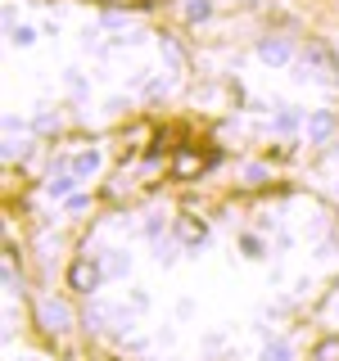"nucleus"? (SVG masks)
<instances>
[{
	"label": "nucleus",
	"instance_id": "0eeeda50",
	"mask_svg": "<svg viewBox=\"0 0 339 361\" xmlns=\"http://www.w3.org/2000/svg\"><path fill=\"white\" fill-rule=\"evenodd\" d=\"M95 167H100V154H95V149H82V154L73 158V172H77V176H90Z\"/></svg>",
	"mask_w": 339,
	"mask_h": 361
},
{
	"label": "nucleus",
	"instance_id": "f8f14e48",
	"mask_svg": "<svg viewBox=\"0 0 339 361\" xmlns=\"http://www.w3.org/2000/svg\"><path fill=\"white\" fill-rule=\"evenodd\" d=\"M109 5H150V0H109Z\"/></svg>",
	"mask_w": 339,
	"mask_h": 361
},
{
	"label": "nucleus",
	"instance_id": "7ed1b4c3",
	"mask_svg": "<svg viewBox=\"0 0 339 361\" xmlns=\"http://www.w3.org/2000/svg\"><path fill=\"white\" fill-rule=\"evenodd\" d=\"M177 235H181L186 244H203V235H208V226H203L199 217H190V212H181V217H177Z\"/></svg>",
	"mask_w": 339,
	"mask_h": 361
},
{
	"label": "nucleus",
	"instance_id": "1a4fd4ad",
	"mask_svg": "<svg viewBox=\"0 0 339 361\" xmlns=\"http://www.w3.org/2000/svg\"><path fill=\"white\" fill-rule=\"evenodd\" d=\"M208 9H213L208 0H190V5H186V18H190V23H199V18H208Z\"/></svg>",
	"mask_w": 339,
	"mask_h": 361
},
{
	"label": "nucleus",
	"instance_id": "9d476101",
	"mask_svg": "<svg viewBox=\"0 0 339 361\" xmlns=\"http://www.w3.org/2000/svg\"><path fill=\"white\" fill-rule=\"evenodd\" d=\"M263 361H290V348L285 343H267L263 348Z\"/></svg>",
	"mask_w": 339,
	"mask_h": 361
},
{
	"label": "nucleus",
	"instance_id": "f257e3e1",
	"mask_svg": "<svg viewBox=\"0 0 339 361\" xmlns=\"http://www.w3.org/2000/svg\"><path fill=\"white\" fill-rule=\"evenodd\" d=\"M100 276H105V271L90 262V257H82V262H73V267H68V285H73L77 293H90V289L100 285Z\"/></svg>",
	"mask_w": 339,
	"mask_h": 361
},
{
	"label": "nucleus",
	"instance_id": "20e7f679",
	"mask_svg": "<svg viewBox=\"0 0 339 361\" xmlns=\"http://www.w3.org/2000/svg\"><path fill=\"white\" fill-rule=\"evenodd\" d=\"M258 54H263L267 63H285L290 59V45L285 41H263V45H258Z\"/></svg>",
	"mask_w": 339,
	"mask_h": 361
},
{
	"label": "nucleus",
	"instance_id": "f03ea898",
	"mask_svg": "<svg viewBox=\"0 0 339 361\" xmlns=\"http://www.w3.org/2000/svg\"><path fill=\"white\" fill-rule=\"evenodd\" d=\"M203 167H208V158H203L199 149H177V158H172V176L177 180H195Z\"/></svg>",
	"mask_w": 339,
	"mask_h": 361
},
{
	"label": "nucleus",
	"instance_id": "9b49d317",
	"mask_svg": "<svg viewBox=\"0 0 339 361\" xmlns=\"http://www.w3.org/2000/svg\"><path fill=\"white\" fill-rule=\"evenodd\" d=\"M68 190H73V180H68V176H59V180H50V195H54V199H64Z\"/></svg>",
	"mask_w": 339,
	"mask_h": 361
},
{
	"label": "nucleus",
	"instance_id": "423d86ee",
	"mask_svg": "<svg viewBox=\"0 0 339 361\" xmlns=\"http://www.w3.org/2000/svg\"><path fill=\"white\" fill-rule=\"evenodd\" d=\"M331 131H335V118H331V113H316V118L308 122V135H312V140H326Z\"/></svg>",
	"mask_w": 339,
	"mask_h": 361
},
{
	"label": "nucleus",
	"instance_id": "6e6552de",
	"mask_svg": "<svg viewBox=\"0 0 339 361\" xmlns=\"http://www.w3.org/2000/svg\"><path fill=\"white\" fill-rule=\"evenodd\" d=\"M312 361H339V338H321L316 353H312Z\"/></svg>",
	"mask_w": 339,
	"mask_h": 361
},
{
	"label": "nucleus",
	"instance_id": "39448f33",
	"mask_svg": "<svg viewBox=\"0 0 339 361\" xmlns=\"http://www.w3.org/2000/svg\"><path fill=\"white\" fill-rule=\"evenodd\" d=\"M41 321L50 325V330H64V325H68V307H59V302H45V307H41Z\"/></svg>",
	"mask_w": 339,
	"mask_h": 361
}]
</instances>
